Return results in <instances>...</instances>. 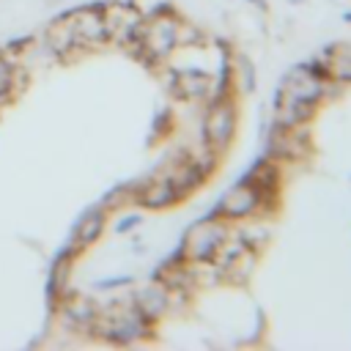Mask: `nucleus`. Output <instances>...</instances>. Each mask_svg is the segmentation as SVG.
<instances>
[{"label":"nucleus","mask_w":351,"mask_h":351,"mask_svg":"<svg viewBox=\"0 0 351 351\" xmlns=\"http://www.w3.org/2000/svg\"><path fill=\"white\" fill-rule=\"evenodd\" d=\"M326 90H329V82L313 77L304 63L293 66V69L282 77V85H280V93L293 96V99H302V101H313V104H318V99H321Z\"/></svg>","instance_id":"5"},{"label":"nucleus","mask_w":351,"mask_h":351,"mask_svg":"<svg viewBox=\"0 0 351 351\" xmlns=\"http://www.w3.org/2000/svg\"><path fill=\"white\" fill-rule=\"evenodd\" d=\"M241 181H247L250 186H255L258 189V195H261V208L266 206V203H274L277 206V195H280V167L274 165V159L271 156H261L247 173H244V178Z\"/></svg>","instance_id":"6"},{"label":"nucleus","mask_w":351,"mask_h":351,"mask_svg":"<svg viewBox=\"0 0 351 351\" xmlns=\"http://www.w3.org/2000/svg\"><path fill=\"white\" fill-rule=\"evenodd\" d=\"M236 77H239V90L252 93L255 90V66L247 55H239L236 60Z\"/></svg>","instance_id":"15"},{"label":"nucleus","mask_w":351,"mask_h":351,"mask_svg":"<svg viewBox=\"0 0 351 351\" xmlns=\"http://www.w3.org/2000/svg\"><path fill=\"white\" fill-rule=\"evenodd\" d=\"M33 44H36V38H33V36H19V38H8V41H5V47H3V52H14V55H19V52L30 49Z\"/></svg>","instance_id":"18"},{"label":"nucleus","mask_w":351,"mask_h":351,"mask_svg":"<svg viewBox=\"0 0 351 351\" xmlns=\"http://www.w3.org/2000/svg\"><path fill=\"white\" fill-rule=\"evenodd\" d=\"M140 222H143L140 214H126V217H121V219L115 222V233H129V230H134Z\"/></svg>","instance_id":"19"},{"label":"nucleus","mask_w":351,"mask_h":351,"mask_svg":"<svg viewBox=\"0 0 351 351\" xmlns=\"http://www.w3.org/2000/svg\"><path fill=\"white\" fill-rule=\"evenodd\" d=\"M134 184H137V181H123V184H115L112 189H107V192L99 197V206H101L104 211H110V208H118V206H123V203H132Z\"/></svg>","instance_id":"14"},{"label":"nucleus","mask_w":351,"mask_h":351,"mask_svg":"<svg viewBox=\"0 0 351 351\" xmlns=\"http://www.w3.org/2000/svg\"><path fill=\"white\" fill-rule=\"evenodd\" d=\"M324 55H329V71H332V80H343V82H351V44H329L324 49Z\"/></svg>","instance_id":"13"},{"label":"nucleus","mask_w":351,"mask_h":351,"mask_svg":"<svg viewBox=\"0 0 351 351\" xmlns=\"http://www.w3.org/2000/svg\"><path fill=\"white\" fill-rule=\"evenodd\" d=\"M261 208V195L255 186H250L247 181H239L236 186H230L222 200L208 211L211 217H222V219H244L252 217Z\"/></svg>","instance_id":"3"},{"label":"nucleus","mask_w":351,"mask_h":351,"mask_svg":"<svg viewBox=\"0 0 351 351\" xmlns=\"http://www.w3.org/2000/svg\"><path fill=\"white\" fill-rule=\"evenodd\" d=\"M129 299H132V304H134L145 318H151L154 324L170 310V293H167L159 282H148V285L137 288Z\"/></svg>","instance_id":"11"},{"label":"nucleus","mask_w":351,"mask_h":351,"mask_svg":"<svg viewBox=\"0 0 351 351\" xmlns=\"http://www.w3.org/2000/svg\"><path fill=\"white\" fill-rule=\"evenodd\" d=\"M228 239V228L222 222V217H200V222H195L186 236H184V255L189 263H211V258L217 255V250L225 244Z\"/></svg>","instance_id":"1"},{"label":"nucleus","mask_w":351,"mask_h":351,"mask_svg":"<svg viewBox=\"0 0 351 351\" xmlns=\"http://www.w3.org/2000/svg\"><path fill=\"white\" fill-rule=\"evenodd\" d=\"M167 77H170V93L176 99L197 101V99H206L208 96L211 80L200 69H178V71H170Z\"/></svg>","instance_id":"10"},{"label":"nucleus","mask_w":351,"mask_h":351,"mask_svg":"<svg viewBox=\"0 0 351 351\" xmlns=\"http://www.w3.org/2000/svg\"><path fill=\"white\" fill-rule=\"evenodd\" d=\"M274 132L269 134V156L271 159H302L307 156V132H302L299 126L293 129H280L271 126Z\"/></svg>","instance_id":"9"},{"label":"nucleus","mask_w":351,"mask_h":351,"mask_svg":"<svg viewBox=\"0 0 351 351\" xmlns=\"http://www.w3.org/2000/svg\"><path fill=\"white\" fill-rule=\"evenodd\" d=\"M55 315L63 321V326L80 332V329H90V324L99 315V304L93 299H88V296H80V293L69 291L63 296V302H60V307H58Z\"/></svg>","instance_id":"7"},{"label":"nucleus","mask_w":351,"mask_h":351,"mask_svg":"<svg viewBox=\"0 0 351 351\" xmlns=\"http://www.w3.org/2000/svg\"><path fill=\"white\" fill-rule=\"evenodd\" d=\"M250 3H252L255 8H261V11H266V8H269V5H266V0H250Z\"/></svg>","instance_id":"21"},{"label":"nucleus","mask_w":351,"mask_h":351,"mask_svg":"<svg viewBox=\"0 0 351 351\" xmlns=\"http://www.w3.org/2000/svg\"><path fill=\"white\" fill-rule=\"evenodd\" d=\"M291 3H302V0H291Z\"/></svg>","instance_id":"23"},{"label":"nucleus","mask_w":351,"mask_h":351,"mask_svg":"<svg viewBox=\"0 0 351 351\" xmlns=\"http://www.w3.org/2000/svg\"><path fill=\"white\" fill-rule=\"evenodd\" d=\"M315 112V104L313 101H302V99H293V96H285L277 90V112H274V126L280 129H293V126H302L304 121H310Z\"/></svg>","instance_id":"12"},{"label":"nucleus","mask_w":351,"mask_h":351,"mask_svg":"<svg viewBox=\"0 0 351 351\" xmlns=\"http://www.w3.org/2000/svg\"><path fill=\"white\" fill-rule=\"evenodd\" d=\"M343 19H346V22H351V11H346V14H343Z\"/></svg>","instance_id":"22"},{"label":"nucleus","mask_w":351,"mask_h":351,"mask_svg":"<svg viewBox=\"0 0 351 351\" xmlns=\"http://www.w3.org/2000/svg\"><path fill=\"white\" fill-rule=\"evenodd\" d=\"M151 16H178V14H176V5L173 3H159V5H154Z\"/></svg>","instance_id":"20"},{"label":"nucleus","mask_w":351,"mask_h":351,"mask_svg":"<svg viewBox=\"0 0 351 351\" xmlns=\"http://www.w3.org/2000/svg\"><path fill=\"white\" fill-rule=\"evenodd\" d=\"M181 200V195L176 192V186L162 178V176H151V178H143L134 184V195H132V203L148 208V211H162V208H170Z\"/></svg>","instance_id":"4"},{"label":"nucleus","mask_w":351,"mask_h":351,"mask_svg":"<svg viewBox=\"0 0 351 351\" xmlns=\"http://www.w3.org/2000/svg\"><path fill=\"white\" fill-rule=\"evenodd\" d=\"M104 228H107V211H104L99 203H93V206H88V208L74 219L69 236L74 239V244H77L80 250H88V247H93V244L101 239Z\"/></svg>","instance_id":"8"},{"label":"nucleus","mask_w":351,"mask_h":351,"mask_svg":"<svg viewBox=\"0 0 351 351\" xmlns=\"http://www.w3.org/2000/svg\"><path fill=\"white\" fill-rule=\"evenodd\" d=\"M236 132V101L233 96H214L208 101L206 118H203V140L206 145L225 151Z\"/></svg>","instance_id":"2"},{"label":"nucleus","mask_w":351,"mask_h":351,"mask_svg":"<svg viewBox=\"0 0 351 351\" xmlns=\"http://www.w3.org/2000/svg\"><path fill=\"white\" fill-rule=\"evenodd\" d=\"M151 129H154V137H167L170 129H173V112L170 110H159Z\"/></svg>","instance_id":"17"},{"label":"nucleus","mask_w":351,"mask_h":351,"mask_svg":"<svg viewBox=\"0 0 351 351\" xmlns=\"http://www.w3.org/2000/svg\"><path fill=\"white\" fill-rule=\"evenodd\" d=\"M132 282H134L132 274H112V277H99V280L93 282V288H96V291H115V288H126V285H132Z\"/></svg>","instance_id":"16"}]
</instances>
